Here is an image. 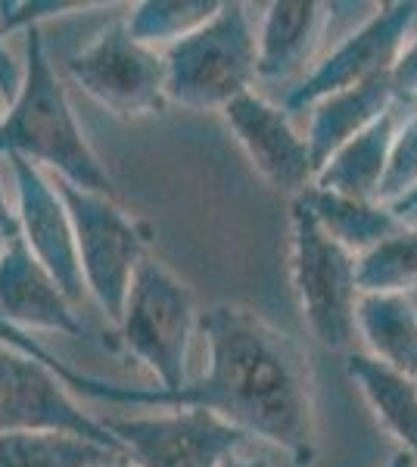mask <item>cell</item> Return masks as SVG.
Listing matches in <instances>:
<instances>
[{
    "mask_svg": "<svg viewBox=\"0 0 417 467\" xmlns=\"http://www.w3.org/2000/svg\"><path fill=\"white\" fill-rule=\"evenodd\" d=\"M209 346V371L178 389L131 387L78 371L32 334L0 324V343L26 352L53 371L63 387L106 405L134 409H200L237 427L249 440L271 442L296 467H312L318 455L315 389L308 358L290 337L246 306L218 303L196 324Z\"/></svg>",
    "mask_w": 417,
    "mask_h": 467,
    "instance_id": "obj_1",
    "label": "cell"
},
{
    "mask_svg": "<svg viewBox=\"0 0 417 467\" xmlns=\"http://www.w3.org/2000/svg\"><path fill=\"white\" fill-rule=\"evenodd\" d=\"M0 156H19L41 171H50V178L119 200L116 181L88 144L66 88L59 85L41 28H28L26 35L19 94L0 119Z\"/></svg>",
    "mask_w": 417,
    "mask_h": 467,
    "instance_id": "obj_2",
    "label": "cell"
},
{
    "mask_svg": "<svg viewBox=\"0 0 417 467\" xmlns=\"http://www.w3.org/2000/svg\"><path fill=\"white\" fill-rule=\"evenodd\" d=\"M165 100L184 109H224L255 78V32L244 4L227 0L193 35L162 50Z\"/></svg>",
    "mask_w": 417,
    "mask_h": 467,
    "instance_id": "obj_3",
    "label": "cell"
},
{
    "mask_svg": "<svg viewBox=\"0 0 417 467\" xmlns=\"http://www.w3.org/2000/svg\"><path fill=\"white\" fill-rule=\"evenodd\" d=\"M200 324L193 293L153 255H143L128 284L122 306V343L153 371L159 389H178L187 380L191 340Z\"/></svg>",
    "mask_w": 417,
    "mask_h": 467,
    "instance_id": "obj_4",
    "label": "cell"
},
{
    "mask_svg": "<svg viewBox=\"0 0 417 467\" xmlns=\"http://www.w3.org/2000/svg\"><path fill=\"white\" fill-rule=\"evenodd\" d=\"M69 213L75 234V255H78L81 281L88 296L103 308L109 321L122 318L128 284L134 277L138 262L147 255L150 228L128 215L119 200L81 191L59 178H50Z\"/></svg>",
    "mask_w": 417,
    "mask_h": 467,
    "instance_id": "obj_5",
    "label": "cell"
},
{
    "mask_svg": "<svg viewBox=\"0 0 417 467\" xmlns=\"http://www.w3.org/2000/svg\"><path fill=\"white\" fill-rule=\"evenodd\" d=\"M293 231V287L299 296L302 318L318 343L328 349H346L355 337V255L318 228L315 215L299 197L290 206Z\"/></svg>",
    "mask_w": 417,
    "mask_h": 467,
    "instance_id": "obj_6",
    "label": "cell"
},
{
    "mask_svg": "<svg viewBox=\"0 0 417 467\" xmlns=\"http://www.w3.org/2000/svg\"><path fill=\"white\" fill-rule=\"evenodd\" d=\"M75 85L119 119H143L165 109L162 54L134 41L125 19L112 22L85 50L66 59Z\"/></svg>",
    "mask_w": 417,
    "mask_h": 467,
    "instance_id": "obj_7",
    "label": "cell"
},
{
    "mask_svg": "<svg viewBox=\"0 0 417 467\" xmlns=\"http://www.w3.org/2000/svg\"><path fill=\"white\" fill-rule=\"evenodd\" d=\"M72 433L125 455L119 440L66 393L44 361L0 343V433Z\"/></svg>",
    "mask_w": 417,
    "mask_h": 467,
    "instance_id": "obj_8",
    "label": "cell"
},
{
    "mask_svg": "<svg viewBox=\"0 0 417 467\" xmlns=\"http://www.w3.org/2000/svg\"><path fill=\"white\" fill-rule=\"evenodd\" d=\"M134 467H218L249 436L200 409L100 418Z\"/></svg>",
    "mask_w": 417,
    "mask_h": 467,
    "instance_id": "obj_9",
    "label": "cell"
},
{
    "mask_svg": "<svg viewBox=\"0 0 417 467\" xmlns=\"http://www.w3.org/2000/svg\"><path fill=\"white\" fill-rule=\"evenodd\" d=\"M417 22V0H390L365 26L339 41L284 100V112H306L318 100L337 90L365 85L370 78L390 75L392 63L408 44V32Z\"/></svg>",
    "mask_w": 417,
    "mask_h": 467,
    "instance_id": "obj_10",
    "label": "cell"
},
{
    "mask_svg": "<svg viewBox=\"0 0 417 467\" xmlns=\"http://www.w3.org/2000/svg\"><path fill=\"white\" fill-rule=\"evenodd\" d=\"M6 162H10L13 184H16L19 240L57 281V287L66 293V299L72 306H81L88 290L85 281H81L78 255H75L69 213H66L57 187H53L47 171L19 160V156H6Z\"/></svg>",
    "mask_w": 417,
    "mask_h": 467,
    "instance_id": "obj_11",
    "label": "cell"
},
{
    "mask_svg": "<svg viewBox=\"0 0 417 467\" xmlns=\"http://www.w3.org/2000/svg\"><path fill=\"white\" fill-rule=\"evenodd\" d=\"M222 116L234 131V138H237V144L249 156L253 169L275 191L290 193L296 200L312 187L315 169L312 160H308L306 138L293 131L290 122H287V112L271 107L253 90H246L237 100L227 103Z\"/></svg>",
    "mask_w": 417,
    "mask_h": 467,
    "instance_id": "obj_12",
    "label": "cell"
},
{
    "mask_svg": "<svg viewBox=\"0 0 417 467\" xmlns=\"http://www.w3.org/2000/svg\"><path fill=\"white\" fill-rule=\"evenodd\" d=\"M0 324L22 334L85 337V321L19 237L0 255Z\"/></svg>",
    "mask_w": 417,
    "mask_h": 467,
    "instance_id": "obj_13",
    "label": "cell"
},
{
    "mask_svg": "<svg viewBox=\"0 0 417 467\" xmlns=\"http://www.w3.org/2000/svg\"><path fill=\"white\" fill-rule=\"evenodd\" d=\"M330 10V4L318 0H275L255 37V75L277 81L306 69L321 44Z\"/></svg>",
    "mask_w": 417,
    "mask_h": 467,
    "instance_id": "obj_14",
    "label": "cell"
},
{
    "mask_svg": "<svg viewBox=\"0 0 417 467\" xmlns=\"http://www.w3.org/2000/svg\"><path fill=\"white\" fill-rule=\"evenodd\" d=\"M396 107V94H392L390 75L370 78L365 85H355L337 94L324 97L312 107V119H308V160H312L315 175L328 165V160L339 147L368 131L377 119Z\"/></svg>",
    "mask_w": 417,
    "mask_h": 467,
    "instance_id": "obj_15",
    "label": "cell"
},
{
    "mask_svg": "<svg viewBox=\"0 0 417 467\" xmlns=\"http://www.w3.org/2000/svg\"><path fill=\"white\" fill-rule=\"evenodd\" d=\"M355 330L365 337L370 358L417 380V306L401 293H359Z\"/></svg>",
    "mask_w": 417,
    "mask_h": 467,
    "instance_id": "obj_16",
    "label": "cell"
},
{
    "mask_svg": "<svg viewBox=\"0 0 417 467\" xmlns=\"http://www.w3.org/2000/svg\"><path fill=\"white\" fill-rule=\"evenodd\" d=\"M396 128V112L390 109L368 131H361L359 138H352L349 144L339 147L328 160V165L315 175L312 187L339 193V197L377 202V191H381Z\"/></svg>",
    "mask_w": 417,
    "mask_h": 467,
    "instance_id": "obj_17",
    "label": "cell"
},
{
    "mask_svg": "<svg viewBox=\"0 0 417 467\" xmlns=\"http://www.w3.org/2000/svg\"><path fill=\"white\" fill-rule=\"evenodd\" d=\"M299 200L315 215L318 228L355 259L405 228V222L383 202L339 197V193L318 191V187H308L306 193H299Z\"/></svg>",
    "mask_w": 417,
    "mask_h": 467,
    "instance_id": "obj_18",
    "label": "cell"
},
{
    "mask_svg": "<svg viewBox=\"0 0 417 467\" xmlns=\"http://www.w3.org/2000/svg\"><path fill=\"white\" fill-rule=\"evenodd\" d=\"M346 374L368 399L377 420L401 442V451L417 462V380L368 352H352L346 358Z\"/></svg>",
    "mask_w": 417,
    "mask_h": 467,
    "instance_id": "obj_19",
    "label": "cell"
},
{
    "mask_svg": "<svg viewBox=\"0 0 417 467\" xmlns=\"http://www.w3.org/2000/svg\"><path fill=\"white\" fill-rule=\"evenodd\" d=\"M112 458L125 455L72 433H0V467H97Z\"/></svg>",
    "mask_w": 417,
    "mask_h": 467,
    "instance_id": "obj_20",
    "label": "cell"
},
{
    "mask_svg": "<svg viewBox=\"0 0 417 467\" xmlns=\"http://www.w3.org/2000/svg\"><path fill=\"white\" fill-rule=\"evenodd\" d=\"M222 0H143L134 4L125 28L134 41L147 47H172L174 41L193 35L215 16Z\"/></svg>",
    "mask_w": 417,
    "mask_h": 467,
    "instance_id": "obj_21",
    "label": "cell"
},
{
    "mask_svg": "<svg viewBox=\"0 0 417 467\" xmlns=\"http://www.w3.org/2000/svg\"><path fill=\"white\" fill-rule=\"evenodd\" d=\"M359 293H401L417 290V228H401L374 250L355 259Z\"/></svg>",
    "mask_w": 417,
    "mask_h": 467,
    "instance_id": "obj_22",
    "label": "cell"
},
{
    "mask_svg": "<svg viewBox=\"0 0 417 467\" xmlns=\"http://www.w3.org/2000/svg\"><path fill=\"white\" fill-rule=\"evenodd\" d=\"M417 187V112L408 122H401L392 134L390 160H386V171L377 191V202L392 206L401 197H408Z\"/></svg>",
    "mask_w": 417,
    "mask_h": 467,
    "instance_id": "obj_23",
    "label": "cell"
},
{
    "mask_svg": "<svg viewBox=\"0 0 417 467\" xmlns=\"http://www.w3.org/2000/svg\"><path fill=\"white\" fill-rule=\"evenodd\" d=\"M88 0H0V35H13L19 28H41L44 19L66 16L75 10H88Z\"/></svg>",
    "mask_w": 417,
    "mask_h": 467,
    "instance_id": "obj_24",
    "label": "cell"
},
{
    "mask_svg": "<svg viewBox=\"0 0 417 467\" xmlns=\"http://www.w3.org/2000/svg\"><path fill=\"white\" fill-rule=\"evenodd\" d=\"M390 85H392V94H396V103L399 100H417V37L408 41L401 47V54L396 57L390 69Z\"/></svg>",
    "mask_w": 417,
    "mask_h": 467,
    "instance_id": "obj_25",
    "label": "cell"
},
{
    "mask_svg": "<svg viewBox=\"0 0 417 467\" xmlns=\"http://www.w3.org/2000/svg\"><path fill=\"white\" fill-rule=\"evenodd\" d=\"M19 85H22V63H16V57L10 54L4 35H0V97L6 100V107L19 94Z\"/></svg>",
    "mask_w": 417,
    "mask_h": 467,
    "instance_id": "obj_26",
    "label": "cell"
},
{
    "mask_svg": "<svg viewBox=\"0 0 417 467\" xmlns=\"http://www.w3.org/2000/svg\"><path fill=\"white\" fill-rule=\"evenodd\" d=\"M218 467H275V464L265 455H259V451H249V442H246V446L234 449L231 455H224V462Z\"/></svg>",
    "mask_w": 417,
    "mask_h": 467,
    "instance_id": "obj_27",
    "label": "cell"
},
{
    "mask_svg": "<svg viewBox=\"0 0 417 467\" xmlns=\"http://www.w3.org/2000/svg\"><path fill=\"white\" fill-rule=\"evenodd\" d=\"M0 231L6 234V237H19V222H16V209L10 206V200H6V191H4V181H0Z\"/></svg>",
    "mask_w": 417,
    "mask_h": 467,
    "instance_id": "obj_28",
    "label": "cell"
},
{
    "mask_svg": "<svg viewBox=\"0 0 417 467\" xmlns=\"http://www.w3.org/2000/svg\"><path fill=\"white\" fill-rule=\"evenodd\" d=\"M392 213H396L399 218H401V222H405V215H412V213H417V187H414V191L412 193H408V197H401L399 202H392Z\"/></svg>",
    "mask_w": 417,
    "mask_h": 467,
    "instance_id": "obj_29",
    "label": "cell"
},
{
    "mask_svg": "<svg viewBox=\"0 0 417 467\" xmlns=\"http://www.w3.org/2000/svg\"><path fill=\"white\" fill-rule=\"evenodd\" d=\"M386 467H414V458L408 455V451H396V455L390 458V464Z\"/></svg>",
    "mask_w": 417,
    "mask_h": 467,
    "instance_id": "obj_30",
    "label": "cell"
},
{
    "mask_svg": "<svg viewBox=\"0 0 417 467\" xmlns=\"http://www.w3.org/2000/svg\"><path fill=\"white\" fill-rule=\"evenodd\" d=\"M97 467H134L128 458H112V462H103V464H97Z\"/></svg>",
    "mask_w": 417,
    "mask_h": 467,
    "instance_id": "obj_31",
    "label": "cell"
},
{
    "mask_svg": "<svg viewBox=\"0 0 417 467\" xmlns=\"http://www.w3.org/2000/svg\"><path fill=\"white\" fill-rule=\"evenodd\" d=\"M6 244H10V237H6L4 231H0V255H4V250H6Z\"/></svg>",
    "mask_w": 417,
    "mask_h": 467,
    "instance_id": "obj_32",
    "label": "cell"
},
{
    "mask_svg": "<svg viewBox=\"0 0 417 467\" xmlns=\"http://www.w3.org/2000/svg\"><path fill=\"white\" fill-rule=\"evenodd\" d=\"M4 116H6V100L0 97V119H4Z\"/></svg>",
    "mask_w": 417,
    "mask_h": 467,
    "instance_id": "obj_33",
    "label": "cell"
}]
</instances>
